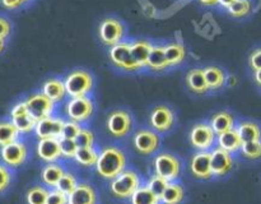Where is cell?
<instances>
[{
    "mask_svg": "<svg viewBox=\"0 0 261 204\" xmlns=\"http://www.w3.org/2000/svg\"><path fill=\"white\" fill-rule=\"evenodd\" d=\"M153 45L154 43L150 42L149 40H145V38L130 41V54H132L133 60L142 69L147 68L148 58H149Z\"/></svg>",
    "mask_w": 261,
    "mask_h": 204,
    "instance_id": "cell-21",
    "label": "cell"
},
{
    "mask_svg": "<svg viewBox=\"0 0 261 204\" xmlns=\"http://www.w3.org/2000/svg\"><path fill=\"white\" fill-rule=\"evenodd\" d=\"M65 168L60 162L54 163H45L42 168H41L40 178L42 185H45L48 189H55L58 186L59 181L63 177L65 173Z\"/></svg>",
    "mask_w": 261,
    "mask_h": 204,
    "instance_id": "cell-22",
    "label": "cell"
},
{
    "mask_svg": "<svg viewBox=\"0 0 261 204\" xmlns=\"http://www.w3.org/2000/svg\"><path fill=\"white\" fill-rule=\"evenodd\" d=\"M82 128H83V125L66 119L65 124H64L63 133H61L60 139H74L75 140L76 135L79 134V132L82 130Z\"/></svg>",
    "mask_w": 261,
    "mask_h": 204,
    "instance_id": "cell-41",
    "label": "cell"
},
{
    "mask_svg": "<svg viewBox=\"0 0 261 204\" xmlns=\"http://www.w3.org/2000/svg\"><path fill=\"white\" fill-rule=\"evenodd\" d=\"M205 7H216L219 4V0H199Z\"/></svg>",
    "mask_w": 261,
    "mask_h": 204,
    "instance_id": "cell-49",
    "label": "cell"
},
{
    "mask_svg": "<svg viewBox=\"0 0 261 204\" xmlns=\"http://www.w3.org/2000/svg\"><path fill=\"white\" fill-rule=\"evenodd\" d=\"M209 124H211L212 129L216 132L217 135H221L223 133L228 132V130L236 128V117L228 110H221V111L216 112L212 115L209 119Z\"/></svg>",
    "mask_w": 261,
    "mask_h": 204,
    "instance_id": "cell-23",
    "label": "cell"
},
{
    "mask_svg": "<svg viewBox=\"0 0 261 204\" xmlns=\"http://www.w3.org/2000/svg\"><path fill=\"white\" fill-rule=\"evenodd\" d=\"M41 92L45 96H47L51 101L55 102L56 105L64 102L66 99V97H68L64 79L58 78V76L48 78L47 81H45V83L41 87Z\"/></svg>",
    "mask_w": 261,
    "mask_h": 204,
    "instance_id": "cell-19",
    "label": "cell"
},
{
    "mask_svg": "<svg viewBox=\"0 0 261 204\" xmlns=\"http://www.w3.org/2000/svg\"><path fill=\"white\" fill-rule=\"evenodd\" d=\"M130 204H161V198L155 195L145 184H142L130 198Z\"/></svg>",
    "mask_w": 261,
    "mask_h": 204,
    "instance_id": "cell-32",
    "label": "cell"
},
{
    "mask_svg": "<svg viewBox=\"0 0 261 204\" xmlns=\"http://www.w3.org/2000/svg\"><path fill=\"white\" fill-rule=\"evenodd\" d=\"M134 128V119L129 110L114 109L109 112L106 117L107 133L114 139H124L132 133Z\"/></svg>",
    "mask_w": 261,
    "mask_h": 204,
    "instance_id": "cell-4",
    "label": "cell"
},
{
    "mask_svg": "<svg viewBox=\"0 0 261 204\" xmlns=\"http://www.w3.org/2000/svg\"><path fill=\"white\" fill-rule=\"evenodd\" d=\"M168 184L170 183H168L166 178H163V177H161V176L153 173L152 176H149V178H148V181L145 183V185H147L148 188H149L150 190L155 194V195H158L161 198V196H162V194L165 193L166 188L168 186Z\"/></svg>",
    "mask_w": 261,
    "mask_h": 204,
    "instance_id": "cell-38",
    "label": "cell"
},
{
    "mask_svg": "<svg viewBox=\"0 0 261 204\" xmlns=\"http://www.w3.org/2000/svg\"><path fill=\"white\" fill-rule=\"evenodd\" d=\"M27 109L36 121L55 115L56 104L51 101L42 92H33L24 98Z\"/></svg>",
    "mask_w": 261,
    "mask_h": 204,
    "instance_id": "cell-12",
    "label": "cell"
},
{
    "mask_svg": "<svg viewBox=\"0 0 261 204\" xmlns=\"http://www.w3.org/2000/svg\"><path fill=\"white\" fill-rule=\"evenodd\" d=\"M211 163L214 177H223L233 168V155L219 147H214L211 150Z\"/></svg>",
    "mask_w": 261,
    "mask_h": 204,
    "instance_id": "cell-16",
    "label": "cell"
},
{
    "mask_svg": "<svg viewBox=\"0 0 261 204\" xmlns=\"http://www.w3.org/2000/svg\"><path fill=\"white\" fill-rule=\"evenodd\" d=\"M236 2V0H219V4L222 8H224V9H229V8L233 5V3Z\"/></svg>",
    "mask_w": 261,
    "mask_h": 204,
    "instance_id": "cell-48",
    "label": "cell"
},
{
    "mask_svg": "<svg viewBox=\"0 0 261 204\" xmlns=\"http://www.w3.org/2000/svg\"><path fill=\"white\" fill-rule=\"evenodd\" d=\"M65 120V117L56 116V115L45 117L42 120H38L35 128L36 137L38 139H46V138H56V139H60Z\"/></svg>",
    "mask_w": 261,
    "mask_h": 204,
    "instance_id": "cell-15",
    "label": "cell"
},
{
    "mask_svg": "<svg viewBox=\"0 0 261 204\" xmlns=\"http://www.w3.org/2000/svg\"><path fill=\"white\" fill-rule=\"evenodd\" d=\"M23 3H27V2H31V0H22Z\"/></svg>",
    "mask_w": 261,
    "mask_h": 204,
    "instance_id": "cell-51",
    "label": "cell"
},
{
    "mask_svg": "<svg viewBox=\"0 0 261 204\" xmlns=\"http://www.w3.org/2000/svg\"><path fill=\"white\" fill-rule=\"evenodd\" d=\"M99 150L94 147L88 148H78L74 161L82 167H96V163L98 161Z\"/></svg>",
    "mask_w": 261,
    "mask_h": 204,
    "instance_id": "cell-33",
    "label": "cell"
},
{
    "mask_svg": "<svg viewBox=\"0 0 261 204\" xmlns=\"http://www.w3.org/2000/svg\"><path fill=\"white\" fill-rule=\"evenodd\" d=\"M61 147V157L63 160H74L76 152H78V145L74 139H60Z\"/></svg>",
    "mask_w": 261,
    "mask_h": 204,
    "instance_id": "cell-40",
    "label": "cell"
},
{
    "mask_svg": "<svg viewBox=\"0 0 261 204\" xmlns=\"http://www.w3.org/2000/svg\"><path fill=\"white\" fill-rule=\"evenodd\" d=\"M168 68H170V65H168L167 59H166L165 45L154 43L152 51H150L149 58H148L147 69L152 71H165Z\"/></svg>",
    "mask_w": 261,
    "mask_h": 204,
    "instance_id": "cell-28",
    "label": "cell"
},
{
    "mask_svg": "<svg viewBox=\"0 0 261 204\" xmlns=\"http://www.w3.org/2000/svg\"><path fill=\"white\" fill-rule=\"evenodd\" d=\"M125 26L120 19L115 17H106L101 20L98 27V36L105 46L117 45L125 40Z\"/></svg>",
    "mask_w": 261,
    "mask_h": 204,
    "instance_id": "cell-10",
    "label": "cell"
},
{
    "mask_svg": "<svg viewBox=\"0 0 261 204\" xmlns=\"http://www.w3.org/2000/svg\"><path fill=\"white\" fill-rule=\"evenodd\" d=\"M36 155L42 162L54 163L61 160L60 139L56 138H46L38 139L36 143Z\"/></svg>",
    "mask_w": 261,
    "mask_h": 204,
    "instance_id": "cell-17",
    "label": "cell"
},
{
    "mask_svg": "<svg viewBox=\"0 0 261 204\" xmlns=\"http://www.w3.org/2000/svg\"><path fill=\"white\" fill-rule=\"evenodd\" d=\"M20 134L9 119L0 120V148L19 140Z\"/></svg>",
    "mask_w": 261,
    "mask_h": 204,
    "instance_id": "cell-31",
    "label": "cell"
},
{
    "mask_svg": "<svg viewBox=\"0 0 261 204\" xmlns=\"http://www.w3.org/2000/svg\"><path fill=\"white\" fill-rule=\"evenodd\" d=\"M68 200V204H97V191L92 184L79 183Z\"/></svg>",
    "mask_w": 261,
    "mask_h": 204,
    "instance_id": "cell-20",
    "label": "cell"
},
{
    "mask_svg": "<svg viewBox=\"0 0 261 204\" xmlns=\"http://www.w3.org/2000/svg\"><path fill=\"white\" fill-rule=\"evenodd\" d=\"M68 97H84L89 96L93 91L94 78L91 71L86 69L76 68L69 71L64 78Z\"/></svg>",
    "mask_w": 261,
    "mask_h": 204,
    "instance_id": "cell-2",
    "label": "cell"
},
{
    "mask_svg": "<svg viewBox=\"0 0 261 204\" xmlns=\"http://www.w3.org/2000/svg\"><path fill=\"white\" fill-rule=\"evenodd\" d=\"M204 75H205L206 84H208L209 91H218L223 88L227 83L226 71L222 68L216 65H209L204 68Z\"/></svg>",
    "mask_w": 261,
    "mask_h": 204,
    "instance_id": "cell-27",
    "label": "cell"
},
{
    "mask_svg": "<svg viewBox=\"0 0 261 204\" xmlns=\"http://www.w3.org/2000/svg\"><path fill=\"white\" fill-rule=\"evenodd\" d=\"M236 129L244 143L261 140V124L255 120H240L236 124Z\"/></svg>",
    "mask_w": 261,
    "mask_h": 204,
    "instance_id": "cell-26",
    "label": "cell"
},
{
    "mask_svg": "<svg viewBox=\"0 0 261 204\" xmlns=\"http://www.w3.org/2000/svg\"><path fill=\"white\" fill-rule=\"evenodd\" d=\"M142 185V177L133 168H126L119 176L110 181V193L117 199H130Z\"/></svg>",
    "mask_w": 261,
    "mask_h": 204,
    "instance_id": "cell-3",
    "label": "cell"
},
{
    "mask_svg": "<svg viewBox=\"0 0 261 204\" xmlns=\"http://www.w3.org/2000/svg\"><path fill=\"white\" fill-rule=\"evenodd\" d=\"M109 58L112 65L122 71L137 73V71L142 70V68L133 60L132 54H130V41L127 40L121 41L117 45L110 47Z\"/></svg>",
    "mask_w": 261,
    "mask_h": 204,
    "instance_id": "cell-9",
    "label": "cell"
},
{
    "mask_svg": "<svg viewBox=\"0 0 261 204\" xmlns=\"http://www.w3.org/2000/svg\"><path fill=\"white\" fill-rule=\"evenodd\" d=\"M5 48V40H3V38H0V54L4 51Z\"/></svg>",
    "mask_w": 261,
    "mask_h": 204,
    "instance_id": "cell-50",
    "label": "cell"
},
{
    "mask_svg": "<svg viewBox=\"0 0 261 204\" xmlns=\"http://www.w3.org/2000/svg\"><path fill=\"white\" fill-rule=\"evenodd\" d=\"M68 195L59 189H50L46 204H68Z\"/></svg>",
    "mask_w": 261,
    "mask_h": 204,
    "instance_id": "cell-43",
    "label": "cell"
},
{
    "mask_svg": "<svg viewBox=\"0 0 261 204\" xmlns=\"http://www.w3.org/2000/svg\"><path fill=\"white\" fill-rule=\"evenodd\" d=\"M252 2L251 0H236L227 12L233 18H245L251 13Z\"/></svg>",
    "mask_w": 261,
    "mask_h": 204,
    "instance_id": "cell-37",
    "label": "cell"
},
{
    "mask_svg": "<svg viewBox=\"0 0 261 204\" xmlns=\"http://www.w3.org/2000/svg\"><path fill=\"white\" fill-rule=\"evenodd\" d=\"M185 82L188 88L195 94H205L209 91L205 75H204V68H194L189 70Z\"/></svg>",
    "mask_w": 261,
    "mask_h": 204,
    "instance_id": "cell-25",
    "label": "cell"
},
{
    "mask_svg": "<svg viewBox=\"0 0 261 204\" xmlns=\"http://www.w3.org/2000/svg\"><path fill=\"white\" fill-rule=\"evenodd\" d=\"M181 167V160L173 153L160 152L153 158V173L166 178L168 183L180 177Z\"/></svg>",
    "mask_w": 261,
    "mask_h": 204,
    "instance_id": "cell-6",
    "label": "cell"
},
{
    "mask_svg": "<svg viewBox=\"0 0 261 204\" xmlns=\"http://www.w3.org/2000/svg\"><path fill=\"white\" fill-rule=\"evenodd\" d=\"M13 181V172L8 166L0 162V194L7 191L9 186L12 185Z\"/></svg>",
    "mask_w": 261,
    "mask_h": 204,
    "instance_id": "cell-42",
    "label": "cell"
},
{
    "mask_svg": "<svg viewBox=\"0 0 261 204\" xmlns=\"http://www.w3.org/2000/svg\"><path fill=\"white\" fill-rule=\"evenodd\" d=\"M189 142L198 152H211L217 144V134L209 122H198L190 129Z\"/></svg>",
    "mask_w": 261,
    "mask_h": 204,
    "instance_id": "cell-7",
    "label": "cell"
},
{
    "mask_svg": "<svg viewBox=\"0 0 261 204\" xmlns=\"http://www.w3.org/2000/svg\"><path fill=\"white\" fill-rule=\"evenodd\" d=\"M134 149L142 156H152L161 147V135L150 128H140L132 138Z\"/></svg>",
    "mask_w": 261,
    "mask_h": 204,
    "instance_id": "cell-8",
    "label": "cell"
},
{
    "mask_svg": "<svg viewBox=\"0 0 261 204\" xmlns=\"http://www.w3.org/2000/svg\"><path fill=\"white\" fill-rule=\"evenodd\" d=\"M190 172L198 180H211L213 177L211 152H196L190 160Z\"/></svg>",
    "mask_w": 261,
    "mask_h": 204,
    "instance_id": "cell-18",
    "label": "cell"
},
{
    "mask_svg": "<svg viewBox=\"0 0 261 204\" xmlns=\"http://www.w3.org/2000/svg\"><path fill=\"white\" fill-rule=\"evenodd\" d=\"M64 112H65V119L83 125L88 122L93 116L94 102L91 96L70 97L66 99Z\"/></svg>",
    "mask_w": 261,
    "mask_h": 204,
    "instance_id": "cell-5",
    "label": "cell"
},
{
    "mask_svg": "<svg viewBox=\"0 0 261 204\" xmlns=\"http://www.w3.org/2000/svg\"><path fill=\"white\" fill-rule=\"evenodd\" d=\"M9 120L14 124V126L17 128L20 135H27L31 134V133H35V128L37 121L33 119V116L28 111L24 99L17 102L12 107L9 114Z\"/></svg>",
    "mask_w": 261,
    "mask_h": 204,
    "instance_id": "cell-14",
    "label": "cell"
},
{
    "mask_svg": "<svg viewBox=\"0 0 261 204\" xmlns=\"http://www.w3.org/2000/svg\"><path fill=\"white\" fill-rule=\"evenodd\" d=\"M252 78H254L255 84L261 89V69L256 71H252Z\"/></svg>",
    "mask_w": 261,
    "mask_h": 204,
    "instance_id": "cell-47",
    "label": "cell"
},
{
    "mask_svg": "<svg viewBox=\"0 0 261 204\" xmlns=\"http://www.w3.org/2000/svg\"><path fill=\"white\" fill-rule=\"evenodd\" d=\"M241 156L249 161L261 160V140H252V142H245L242 144Z\"/></svg>",
    "mask_w": 261,
    "mask_h": 204,
    "instance_id": "cell-35",
    "label": "cell"
},
{
    "mask_svg": "<svg viewBox=\"0 0 261 204\" xmlns=\"http://www.w3.org/2000/svg\"><path fill=\"white\" fill-rule=\"evenodd\" d=\"M242 144H244V140L240 137L236 128L221 135H217V147L222 148V149L227 150V152L232 153V155L239 153L241 150Z\"/></svg>",
    "mask_w": 261,
    "mask_h": 204,
    "instance_id": "cell-24",
    "label": "cell"
},
{
    "mask_svg": "<svg viewBox=\"0 0 261 204\" xmlns=\"http://www.w3.org/2000/svg\"><path fill=\"white\" fill-rule=\"evenodd\" d=\"M185 198L184 186L177 181H172L168 184L165 193L161 196V204H180Z\"/></svg>",
    "mask_w": 261,
    "mask_h": 204,
    "instance_id": "cell-30",
    "label": "cell"
},
{
    "mask_svg": "<svg viewBox=\"0 0 261 204\" xmlns=\"http://www.w3.org/2000/svg\"><path fill=\"white\" fill-rule=\"evenodd\" d=\"M249 66L252 71L261 69V46H257L250 53L249 55Z\"/></svg>",
    "mask_w": 261,
    "mask_h": 204,
    "instance_id": "cell-44",
    "label": "cell"
},
{
    "mask_svg": "<svg viewBox=\"0 0 261 204\" xmlns=\"http://www.w3.org/2000/svg\"><path fill=\"white\" fill-rule=\"evenodd\" d=\"M10 32H12V23L9 22L8 18L0 15V38L7 40L9 37Z\"/></svg>",
    "mask_w": 261,
    "mask_h": 204,
    "instance_id": "cell-45",
    "label": "cell"
},
{
    "mask_svg": "<svg viewBox=\"0 0 261 204\" xmlns=\"http://www.w3.org/2000/svg\"><path fill=\"white\" fill-rule=\"evenodd\" d=\"M165 53L170 68H173V66H177L180 65V64H182L186 58L185 46L180 42H176V41L166 43Z\"/></svg>",
    "mask_w": 261,
    "mask_h": 204,
    "instance_id": "cell-29",
    "label": "cell"
},
{
    "mask_svg": "<svg viewBox=\"0 0 261 204\" xmlns=\"http://www.w3.org/2000/svg\"><path fill=\"white\" fill-rule=\"evenodd\" d=\"M127 158L124 149L117 145L110 144L101 148L98 161L96 163V172L105 180H114L122 171L126 170Z\"/></svg>",
    "mask_w": 261,
    "mask_h": 204,
    "instance_id": "cell-1",
    "label": "cell"
},
{
    "mask_svg": "<svg viewBox=\"0 0 261 204\" xmlns=\"http://www.w3.org/2000/svg\"><path fill=\"white\" fill-rule=\"evenodd\" d=\"M28 153H30L28 145L25 144V142L19 139L0 148V161L10 170H14L27 162Z\"/></svg>",
    "mask_w": 261,
    "mask_h": 204,
    "instance_id": "cell-11",
    "label": "cell"
},
{
    "mask_svg": "<svg viewBox=\"0 0 261 204\" xmlns=\"http://www.w3.org/2000/svg\"><path fill=\"white\" fill-rule=\"evenodd\" d=\"M0 3H2L3 7L8 10L18 9V8H20L23 4H24L22 0H0Z\"/></svg>",
    "mask_w": 261,
    "mask_h": 204,
    "instance_id": "cell-46",
    "label": "cell"
},
{
    "mask_svg": "<svg viewBox=\"0 0 261 204\" xmlns=\"http://www.w3.org/2000/svg\"><path fill=\"white\" fill-rule=\"evenodd\" d=\"M176 116L171 107L166 105H157L149 114V128L158 134H165L175 126Z\"/></svg>",
    "mask_w": 261,
    "mask_h": 204,
    "instance_id": "cell-13",
    "label": "cell"
},
{
    "mask_svg": "<svg viewBox=\"0 0 261 204\" xmlns=\"http://www.w3.org/2000/svg\"><path fill=\"white\" fill-rule=\"evenodd\" d=\"M50 189L42 184L31 186L25 193V203L27 204H46Z\"/></svg>",
    "mask_w": 261,
    "mask_h": 204,
    "instance_id": "cell-34",
    "label": "cell"
},
{
    "mask_svg": "<svg viewBox=\"0 0 261 204\" xmlns=\"http://www.w3.org/2000/svg\"><path fill=\"white\" fill-rule=\"evenodd\" d=\"M78 184H79V181H78V178H76V176L74 175L71 171H65V173L63 175V177H61L60 181H59L56 189H59L60 191H63V193L66 194V195H70V194L74 191V189L78 186Z\"/></svg>",
    "mask_w": 261,
    "mask_h": 204,
    "instance_id": "cell-36",
    "label": "cell"
},
{
    "mask_svg": "<svg viewBox=\"0 0 261 204\" xmlns=\"http://www.w3.org/2000/svg\"><path fill=\"white\" fill-rule=\"evenodd\" d=\"M75 143L78 148H88L94 147V134L89 128L83 126L79 134L76 135Z\"/></svg>",
    "mask_w": 261,
    "mask_h": 204,
    "instance_id": "cell-39",
    "label": "cell"
}]
</instances>
